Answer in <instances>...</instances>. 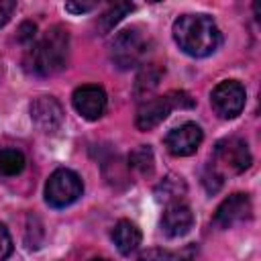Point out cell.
<instances>
[{"label":"cell","mask_w":261,"mask_h":261,"mask_svg":"<svg viewBox=\"0 0 261 261\" xmlns=\"http://www.w3.org/2000/svg\"><path fill=\"white\" fill-rule=\"evenodd\" d=\"M173 41L190 57H208L220 47V31L208 14H181L173 22Z\"/></svg>","instance_id":"obj_1"},{"label":"cell","mask_w":261,"mask_h":261,"mask_svg":"<svg viewBox=\"0 0 261 261\" xmlns=\"http://www.w3.org/2000/svg\"><path fill=\"white\" fill-rule=\"evenodd\" d=\"M67 53L69 33L67 29L55 24L31 47V51L27 53V67L37 75H53L65 67Z\"/></svg>","instance_id":"obj_2"},{"label":"cell","mask_w":261,"mask_h":261,"mask_svg":"<svg viewBox=\"0 0 261 261\" xmlns=\"http://www.w3.org/2000/svg\"><path fill=\"white\" fill-rule=\"evenodd\" d=\"M192 106L194 100L186 92H169L165 96H155L139 106L135 124L139 130H151L159 122H163L173 108H192Z\"/></svg>","instance_id":"obj_3"},{"label":"cell","mask_w":261,"mask_h":261,"mask_svg":"<svg viewBox=\"0 0 261 261\" xmlns=\"http://www.w3.org/2000/svg\"><path fill=\"white\" fill-rule=\"evenodd\" d=\"M147 47H149V41L141 33V29L130 27V29L120 31L114 37L110 45V57L118 69H130L143 61V57L149 51Z\"/></svg>","instance_id":"obj_4"},{"label":"cell","mask_w":261,"mask_h":261,"mask_svg":"<svg viewBox=\"0 0 261 261\" xmlns=\"http://www.w3.org/2000/svg\"><path fill=\"white\" fill-rule=\"evenodd\" d=\"M84 192L82 177L71 169H55L45 184V200L53 208H65L73 204Z\"/></svg>","instance_id":"obj_5"},{"label":"cell","mask_w":261,"mask_h":261,"mask_svg":"<svg viewBox=\"0 0 261 261\" xmlns=\"http://www.w3.org/2000/svg\"><path fill=\"white\" fill-rule=\"evenodd\" d=\"M245 88L241 82L237 80H224L220 82L212 94H210V104L214 108V112L220 118H237L243 108H245Z\"/></svg>","instance_id":"obj_6"},{"label":"cell","mask_w":261,"mask_h":261,"mask_svg":"<svg viewBox=\"0 0 261 261\" xmlns=\"http://www.w3.org/2000/svg\"><path fill=\"white\" fill-rule=\"evenodd\" d=\"M214 159L218 163H222L224 167H228L230 171H234V173L245 171L253 161L247 143L239 137H228V139L218 141L216 149H214Z\"/></svg>","instance_id":"obj_7"},{"label":"cell","mask_w":261,"mask_h":261,"mask_svg":"<svg viewBox=\"0 0 261 261\" xmlns=\"http://www.w3.org/2000/svg\"><path fill=\"white\" fill-rule=\"evenodd\" d=\"M253 208H251V200L247 194H230L228 198H224L220 202V206L216 208L214 212V218L212 222L218 226V228H232L234 224L239 222H245L249 216H251Z\"/></svg>","instance_id":"obj_8"},{"label":"cell","mask_w":261,"mask_h":261,"mask_svg":"<svg viewBox=\"0 0 261 261\" xmlns=\"http://www.w3.org/2000/svg\"><path fill=\"white\" fill-rule=\"evenodd\" d=\"M204 135L196 122H184L165 135V147L175 157H186L198 151Z\"/></svg>","instance_id":"obj_9"},{"label":"cell","mask_w":261,"mask_h":261,"mask_svg":"<svg viewBox=\"0 0 261 261\" xmlns=\"http://www.w3.org/2000/svg\"><path fill=\"white\" fill-rule=\"evenodd\" d=\"M71 102L77 114L84 116L86 120H98L106 110V94L100 86H94V84L80 86L73 92Z\"/></svg>","instance_id":"obj_10"},{"label":"cell","mask_w":261,"mask_h":261,"mask_svg":"<svg viewBox=\"0 0 261 261\" xmlns=\"http://www.w3.org/2000/svg\"><path fill=\"white\" fill-rule=\"evenodd\" d=\"M31 118L43 133H53L61 126L63 108L53 96H39L31 102Z\"/></svg>","instance_id":"obj_11"},{"label":"cell","mask_w":261,"mask_h":261,"mask_svg":"<svg viewBox=\"0 0 261 261\" xmlns=\"http://www.w3.org/2000/svg\"><path fill=\"white\" fill-rule=\"evenodd\" d=\"M194 224V214L190 210V206H186L184 202H177V204H169L161 216V228L167 237L171 239H177V237H184L190 232Z\"/></svg>","instance_id":"obj_12"},{"label":"cell","mask_w":261,"mask_h":261,"mask_svg":"<svg viewBox=\"0 0 261 261\" xmlns=\"http://www.w3.org/2000/svg\"><path fill=\"white\" fill-rule=\"evenodd\" d=\"M112 241L120 255H130L141 245V230L130 220H118L112 228Z\"/></svg>","instance_id":"obj_13"},{"label":"cell","mask_w":261,"mask_h":261,"mask_svg":"<svg viewBox=\"0 0 261 261\" xmlns=\"http://www.w3.org/2000/svg\"><path fill=\"white\" fill-rule=\"evenodd\" d=\"M188 188H186V181L179 177V175H167L163 177L157 188H155V198L159 202H165L167 206L169 204H177L181 202V198L186 196Z\"/></svg>","instance_id":"obj_14"},{"label":"cell","mask_w":261,"mask_h":261,"mask_svg":"<svg viewBox=\"0 0 261 261\" xmlns=\"http://www.w3.org/2000/svg\"><path fill=\"white\" fill-rule=\"evenodd\" d=\"M135 6L130 2H114L96 22V29H98V35H106L114 29V24H118Z\"/></svg>","instance_id":"obj_15"},{"label":"cell","mask_w":261,"mask_h":261,"mask_svg":"<svg viewBox=\"0 0 261 261\" xmlns=\"http://www.w3.org/2000/svg\"><path fill=\"white\" fill-rule=\"evenodd\" d=\"M161 75H163V71H161L157 65H153V63L145 65V67L141 69V73L137 75V82H135V96H137V98L149 96V94L159 86Z\"/></svg>","instance_id":"obj_16"},{"label":"cell","mask_w":261,"mask_h":261,"mask_svg":"<svg viewBox=\"0 0 261 261\" xmlns=\"http://www.w3.org/2000/svg\"><path fill=\"white\" fill-rule=\"evenodd\" d=\"M24 155L18 149H2L0 151V173L2 175H18L24 169Z\"/></svg>","instance_id":"obj_17"},{"label":"cell","mask_w":261,"mask_h":261,"mask_svg":"<svg viewBox=\"0 0 261 261\" xmlns=\"http://www.w3.org/2000/svg\"><path fill=\"white\" fill-rule=\"evenodd\" d=\"M128 165L137 169L143 175H149L153 171V151L149 145H139L130 155H128Z\"/></svg>","instance_id":"obj_18"},{"label":"cell","mask_w":261,"mask_h":261,"mask_svg":"<svg viewBox=\"0 0 261 261\" xmlns=\"http://www.w3.org/2000/svg\"><path fill=\"white\" fill-rule=\"evenodd\" d=\"M202 186L206 188L208 194H214V192L220 190V186H222V173L218 171L216 165H208L204 169V173H202Z\"/></svg>","instance_id":"obj_19"},{"label":"cell","mask_w":261,"mask_h":261,"mask_svg":"<svg viewBox=\"0 0 261 261\" xmlns=\"http://www.w3.org/2000/svg\"><path fill=\"white\" fill-rule=\"evenodd\" d=\"M12 253V239L4 224H0V261H6Z\"/></svg>","instance_id":"obj_20"},{"label":"cell","mask_w":261,"mask_h":261,"mask_svg":"<svg viewBox=\"0 0 261 261\" xmlns=\"http://www.w3.org/2000/svg\"><path fill=\"white\" fill-rule=\"evenodd\" d=\"M169 259H171V253L165 249H147L139 257V261H169Z\"/></svg>","instance_id":"obj_21"},{"label":"cell","mask_w":261,"mask_h":261,"mask_svg":"<svg viewBox=\"0 0 261 261\" xmlns=\"http://www.w3.org/2000/svg\"><path fill=\"white\" fill-rule=\"evenodd\" d=\"M14 10H16V2L14 0H0V27H4L10 20Z\"/></svg>","instance_id":"obj_22"},{"label":"cell","mask_w":261,"mask_h":261,"mask_svg":"<svg viewBox=\"0 0 261 261\" xmlns=\"http://www.w3.org/2000/svg\"><path fill=\"white\" fill-rule=\"evenodd\" d=\"M96 6H98L96 2H65V10L71 14H84V12L94 10Z\"/></svg>","instance_id":"obj_23"},{"label":"cell","mask_w":261,"mask_h":261,"mask_svg":"<svg viewBox=\"0 0 261 261\" xmlns=\"http://www.w3.org/2000/svg\"><path fill=\"white\" fill-rule=\"evenodd\" d=\"M35 31H37V27L33 22H22L20 29H18V41L24 43V45L33 43L35 41Z\"/></svg>","instance_id":"obj_24"},{"label":"cell","mask_w":261,"mask_h":261,"mask_svg":"<svg viewBox=\"0 0 261 261\" xmlns=\"http://www.w3.org/2000/svg\"><path fill=\"white\" fill-rule=\"evenodd\" d=\"M194 255H196V247L194 245H188L179 253H171V259L169 261H194Z\"/></svg>","instance_id":"obj_25"},{"label":"cell","mask_w":261,"mask_h":261,"mask_svg":"<svg viewBox=\"0 0 261 261\" xmlns=\"http://www.w3.org/2000/svg\"><path fill=\"white\" fill-rule=\"evenodd\" d=\"M92 261H108V259H104V257H94Z\"/></svg>","instance_id":"obj_26"}]
</instances>
